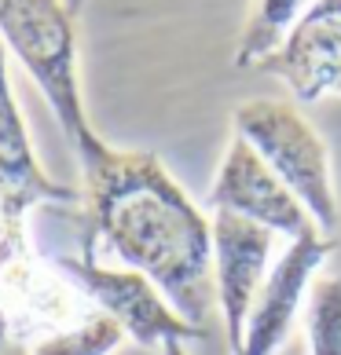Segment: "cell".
<instances>
[{
    "instance_id": "obj_1",
    "label": "cell",
    "mask_w": 341,
    "mask_h": 355,
    "mask_svg": "<svg viewBox=\"0 0 341 355\" xmlns=\"http://www.w3.org/2000/svg\"><path fill=\"white\" fill-rule=\"evenodd\" d=\"M74 150L81 162V257L96 260V249L107 245L206 337L217 311L213 223L158 154L117 150L99 132H88Z\"/></svg>"
},
{
    "instance_id": "obj_2",
    "label": "cell",
    "mask_w": 341,
    "mask_h": 355,
    "mask_svg": "<svg viewBox=\"0 0 341 355\" xmlns=\"http://www.w3.org/2000/svg\"><path fill=\"white\" fill-rule=\"evenodd\" d=\"M96 311L81 289L33 249L26 213H0V334L33 348Z\"/></svg>"
},
{
    "instance_id": "obj_3",
    "label": "cell",
    "mask_w": 341,
    "mask_h": 355,
    "mask_svg": "<svg viewBox=\"0 0 341 355\" xmlns=\"http://www.w3.org/2000/svg\"><path fill=\"white\" fill-rule=\"evenodd\" d=\"M0 41L44 92L70 147L96 132L77 77V11L67 0H0Z\"/></svg>"
},
{
    "instance_id": "obj_4",
    "label": "cell",
    "mask_w": 341,
    "mask_h": 355,
    "mask_svg": "<svg viewBox=\"0 0 341 355\" xmlns=\"http://www.w3.org/2000/svg\"><path fill=\"white\" fill-rule=\"evenodd\" d=\"M235 136H242L265 157V165L279 176L294 198L308 209L326 239H338V191L331 173V150L297 107L283 99H250L235 110Z\"/></svg>"
},
{
    "instance_id": "obj_5",
    "label": "cell",
    "mask_w": 341,
    "mask_h": 355,
    "mask_svg": "<svg viewBox=\"0 0 341 355\" xmlns=\"http://www.w3.org/2000/svg\"><path fill=\"white\" fill-rule=\"evenodd\" d=\"M67 279L96 304L103 315L125 330V337L136 348H165L169 340H194L202 334L169 304L165 293L154 286L147 275L128 268H103L99 260H88L81 253H59L51 257Z\"/></svg>"
},
{
    "instance_id": "obj_6",
    "label": "cell",
    "mask_w": 341,
    "mask_h": 355,
    "mask_svg": "<svg viewBox=\"0 0 341 355\" xmlns=\"http://www.w3.org/2000/svg\"><path fill=\"white\" fill-rule=\"evenodd\" d=\"M209 205L224 209V213H239L246 220L265 223L268 231L286 234V239H305V234L319 231L308 209L294 198V191L272 173L250 143L242 136H231L228 154L217 168L213 191H209Z\"/></svg>"
},
{
    "instance_id": "obj_7",
    "label": "cell",
    "mask_w": 341,
    "mask_h": 355,
    "mask_svg": "<svg viewBox=\"0 0 341 355\" xmlns=\"http://www.w3.org/2000/svg\"><path fill=\"white\" fill-rule=\"evenodd\" d=\"M213 282H217V308L224 315V334L231 352L239 355L250 308L268 279V257L275 231L265 223L246 220L239 213H213Z\"/></svg>"
},
{
    "instance_id": "obj_8",
    "label": "cell",
    "mask_w": 341,
    "mask_h": 355,
    "mask_svg": "<svg viewBox=\"0 0 341 355\" xmlns=\"http://www.w3.org/2000/svg\"><path fill=\"white\" fill-rule=\"evenodd\" d=\"M257 73L279 77L301 103L341 96V0H316Z\"/></svg>"
},
{
    "instance_id": "obj_9",
    "label": "cell",
    "mask_w": 341,
    "mask_h": 355,
    "mask_svg": "<svg viewBox=\"0 0 341 355\" xmlns=\"http://www.w3.org/2000/svg\"><path fill=\"white\" fill-rule=\"evenodd\" d=\"M338 239H326L323 231H312L305 239H294L290 249L268 268V279L250 308L239 355H275L294 326L301 297L316 282V271L334 253Z\"/></svg>"
},
{
    "instance_id": "obj_10",
    "label": "cell",
    "mask_w": 341,
    "mask_h": 355,
    "mask_svg": "<svg viewBox=\"0 0 341 355\" xmlns=\"http://www.w3.org/2000/svg\"><path fill=\"white\" fill-rule=\"evenodd\" d=\"M81 191L56 183L37 165L19 99L8 81V48L0 41V213H30L33 205H77Z\"/></svg>"
},
{
    "instance_id": "obj_11",
    "label": "cell",
    "mask_w": 341,
    "mask_h": 355,
    "mask_svg": "<svg viewBox=\"0 0 341 355\" xmlns=\"http://www.w3.org/2000/svg\"><path fill=\"white\" fill-rule=\"evenodd\" d=\"M312 4L316 0H250L246 22L239 30V44H235V67L253 70L260 59H268Z\"/></svg>"
},
{
    "instance_id": "obj_12",
    "label": "cell",
    "mask_w": 341,
    "mask_h": 355,
    "mask_svg": "<svg viewBox=\"0 0 341 355\" xmlns=\"http://www.w3.org/2000/svg\"><path fill=\"white\" fill-rule=\"evenodd\" d=\"M305 334L308 355H341V275H323L312 282Z\"/></svg>"
},
{
    "instance_id": "obj_13",
    "label": "cell",
    "mask_w": 341,
    "mask_h": 355,
    "mask_svg": "<svg viewBox=\"0 0 341 355\" xmlns=\"http://www.w3.org/2000/svg\"><path fill=\"white\" fill-rule=\"evenodd\" d=\"M122 345H125V330L110 315L96 311L74 330H63L56 337L41 340V345H33L30 355H114Z\"/></svg>"
},
{
    "instance_id": "obj_14",
    "label": "cell",
    "mask_w": 341,
    "mask_h": 355,
    "mask_svg": "<svg viewBox=\"0 0 341 355\" xmlns=\"http://www.w3.org/2000/svg\"><path fill=\"white\" fill-rule=\"evenodd\" d=\"M0 355H30V348H26V345H19V340H11V337H4V334H0Z\"/></svg>"
},
{
    "instance_id": "obj_15",
    "label": "cell",
    "mask_w": 341,
    "mask_h": 355,
    "mask_svg": "<svg viewBox=\"0 0 341 355\" xmlns=\"http://www.w3.org/2000/svg\"><path fill=\"white\" fill-rule=\"evenodd\" d=\"M162 355H188V348H183V340H169L162 348Z\"/></svg>"
},
{
    "instance_id": "obj_16",
    "label": "cell",
    "mask_w": 341,
    "mask_h": 355,
    "mask_svg": "<svg viewBox=\"0 0 341 355\" xmlns=\"http://www.w3.org/2000/svg\"><path fill=\"white\" fill-rule=\"evenodd\" d=\"M125 355H158V352H151V348H133V352H125Z\"/></svg>"
},
{
    "instance_id": "obj_17",
    "label": "cell",
    "mask_w": 341,
    "mask_h": 355,
    "mask_svg": "<svg viewBox=\"0 0 341 355\" xmlns=\"http://www.w3.org/2000/svg\"><path fill=\"white\" fill-rule=\"evenodd\" d=\"M67 4H70L74 11H81V4H85V0H67Z\"/></svg>"
}]
</instances>
